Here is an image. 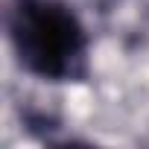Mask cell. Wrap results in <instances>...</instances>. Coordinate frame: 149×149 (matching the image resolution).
<instances>
[{
  "label": "cell",
  "mask_w": 149,
  "mask_h": 149,
  "mask_svg": "<svg viewBox=\"0 0 149 149\" xmlns=\"http://www.w3.org/2000/svg\"><path fill=\"white\" fill-rule=\"evenodd\" d=\"M9 32L21 64L44 79H73L85 67V29L58 0H15Z\"/></svg>",
  "instance_id": "obj_1"
}]
</instances>
